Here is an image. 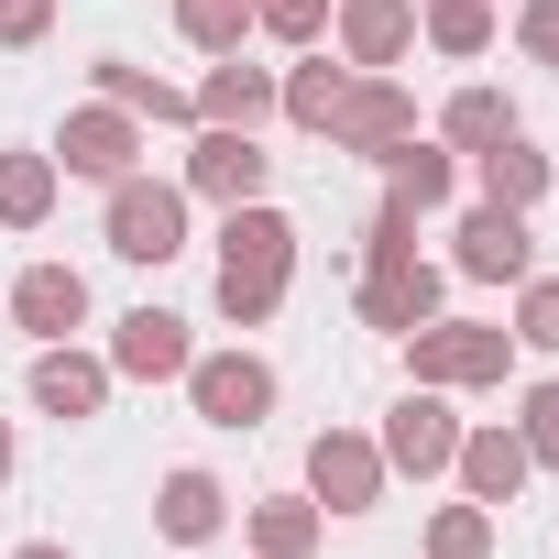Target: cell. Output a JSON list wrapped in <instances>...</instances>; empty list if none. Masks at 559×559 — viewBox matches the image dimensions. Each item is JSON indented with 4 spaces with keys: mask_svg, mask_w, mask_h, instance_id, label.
Listing matches in <instances>:
<instances>
[{
    "mask_svg": "<svg viewBox=\"0 0 559 559\" xmlns=\"http://www.w3.org/2000/svg\"><path fill=\"white\" fill-rule=\"evenodd\" d=\"M406 132H417V99H406V78H362V67H352V88H341V110H330V154H362V165H384Z\"/></svg>",
    "mask_w": 559,
    "mask_h": 559,
    "instance_id": "8992f818",
    "label": "cell"
},
{
    "mask_svg": "<svg viewBox=\"0 0 559 559\" xmlns=\"http://www.w3.org/2000/svg\"><path fill=\"white\" fill-rule=\"evenodd\" d=\"M12 319L34 330V352H45V341H78V330H88V274H78V263H23V274H12Z\"/></svg>",
    "mask_w": 559,
    "mask_h": 559,
    "instance_id": "5bb4252c",
    "label": "cell"
},
{
    "mask_svg": "<svg viewBox=\"0 0 559 559\" xmlns=\"http://www.w3.org/2000/svg\"><path fill=\"white\" fill-rule=\"evenodd\" d=\"M352 308H362V330H384V341H406L417 319H439V263L406 241V252H352Z\"/></svg>",
    "mask_w": 559,
    "mask_h": 559,
    "instance_id": "3957f363",
    "label": "cell"
},
{
    "mask_svg": "<svg viewBox=\"0 0 559 559\" xmlns=\"http://www.w3.org/2000/svg\"><path fill=\"white\" fill-rule=\"evenodd\" d=\"M176 34H187L198 56H241V34H252V0H176Z\"/></svg>",
    "mask_w": 559,
    "mask_h": 559,
    "instance_id": "4316f807",
    "label": "cell"
},
{
    "mask_svg": "<svg viewBox=\"0 0 559 559\" xmlns=\"http://www.w3.org/2000/svg\"><path fill=\"white\" fill-rule=\"evenodd\" d=\"M187 99H198V121H219V132H263V121H274V67L219 56V67H209Z\"/></svg>",
    "mask_w": 559,
    "mask_h": 559,
    "instance_id": "e0dca14e",
    "label": "cell"
},
{
    "mask_svg": "<svg viewBox=\"0 0 559 559\" xmlns=\"http://www.w3.org/2000/svg\"><path fill=\"white\" fill-rule=\"evenodd\" d=\"M143 165V121L121 110V99H88V110H67V132H56V176H88V187H110V176H132Z\"/></svg>",
    "mask_w": 559,
    "mask_h": 559,
    "instance_id": "9c48e42d",
    "label": "cell"
},
{
    "mask_svg": "<svg viewBox=\"0 0 559 559\" xmlns=\"http://www.w3.org/2000/svg\"><path fill=\"white\" fill-rule=\"evenodd\" d=\"M187 198H209V209H241V198H263L274 187V154L252 143V132H219V121H198V143H187V176H176Z\"/></svg>",
    "mask_w": 559,
    "mask_h": 559,
    "instance_id": "30bf717a",
    "label": "cell"
},
{
    "mask_svg": "<svg viewBox=\"0 0 559 559\" xmlns=\"http://www.w3.org/2000/svg\"><path fill=\"white\" fill-rule=\"evenodd\" d=\"M450 472H461V493H472V504H515L537 461H526V439H515V428L493 417V428H461V450H450Z\"/></svg>",
    "mask_w": 559,
    "mask_h": 559,
    "instance_id": "2e32d148",
    "label": "cell"
},
{
    "mask_svg": "<svg viewBox=\"0 0 559 559\" xmlns=\"http://www.w3.org/2000/svg\"><path fill=\"white\" fill-rule=\"evenodd\" d=\"M373 450H384V472H406V483H439V472H450V450H461V417H450V395H439V384H406V395L384 406Z\"/></svg>",
    "mask_w": 559,
    "mask_h": 559,
    "instance_id": "5b68a950",
    "label": "cell"
},
{
    "mask_svg": "<svg viewBox=\"0 0 559 559\" xmlns=\"http://www.w3.org/2000/svg\"><path fill=\"white\" fill-rule=\"evenodd\" d=\"M154 526H165L176 548H209V537L230 526V493H219V472H198V461H187V472H165V483H154Z\"/></svg>",
    "mask_w": 559,
    "mask_h": 559,
    "instance_id": "ac0fdd59",
    "label": "cell"
},
{
    "mask_svg": "<svg viewBox=\"0 0 559 559\" xmlns=\"http://www.w3.org/2000/svg\"><path fill=\"white\" fill-rule=\"evenodd\" d=\"M384 483H395V472H384V450H373L362 428H319V439H308V493H319L330 515H373Z\"/></svg>",
    "mask_w": 559,
    "mask_h": 559,
    "instance_id": "8fae6325",
    "label": "cell"
},
{
    "mask_svg": "<svg viewBox=\"0 0 559 559\" xmlns=\"http://www.w3.org/2000/svg\"><path fill=\"white\" fill-rule=\"evenodd\" d=\"M341 88H352V67L308 45V67H286V78H274V110H286L297 132H330V110H341Z\"/></svg>",
    "mask_w": 559,
    "mask_h": 559,
    "instance_id": "603a6c76",
    "label": "cell"
},
{
    "mask_svg": "<svg viewBox=\"0 0 559 559\" xmlns=\"http://www.w3.org/2000/svg\"><path fill=\"white\" fill-rule=\"evenodd\" d=\"M34 406H45V417H67V428H78V417H99V406H110V352L45 341V352H34Z\"/></svg>",
    "mask_w": 559,
    "mask_h": 559,
    "instance_id": "9a60e30c",
    "label": "cell"
},
{
    "mask_svg": "<svg viewBox=\"0 0 559 559\" xmlns=\"http://www.w3.org/2000/svg\"><path fill=\"white\" fill-rule=\"evenodd\" d=\"M515 352H559V274H526L515 286Z\"/></svg>",
    "mask_w": 559,
    "mask_h": 559,
    "instance_id": "f1b7e54d",
    "label": "cell"
},
{
    "mask_svg": "<svg viewBox=\"0 0 559 559\" xmlns=\"http://www.w3.org/2000/svg\"><path fill=\"white\" fill-rule=\"evenodd\" d=\"M406 362L439 395H493L515 373V330H493V319H417L406 330Z\"/></svg>",
    "mask_w": 559,
    "mask_h": 559,
    "instance_id": "7a4b0ae2",
    "label": "cell"
},
{
    "mask_svg": "<svg viewBox=\"0 0 559 559\" xmlns=\"http://www.w3.org/2000/svg\"><path fill=\"white\" fill-rule=\"evenodd\" d=\"M187 362H198V341L176 308H132L110 330V373H132V384H187Z\"/></svg>",
    "mask_w": 559,
    "mask_h": 559,
    "instance_id": "4fadbf2b",
    "label": "cell"
},
{
    "mask_svg": "<svg viewBox=\"0 0 559 559\" xmlns=\"http://www.w3.org/2000/svg\"><path fill=\"white\" fill-rule=\"evenodd\" d=\"M88 78H99V99H121V110H132V121H154V132H187V121H198V99H187V88H165L154 67H132V56H99Z\"/></svg>",
    "mask_w": 559,
    "mask_h": 559,
    "instance_id": "d6986e66",
    "label": "cell"
},
{
    "mask_svg": "<svg viewBox=\"0 0 559 559\" xmlns=\"http://www.w3.org/2000/svg\"><path fill=\"white\" fill-rule=\"evenodd\" d=\"M56 154H0V230H45L56 219Z\"/></svg>",
    "mask_w": 559,
    "mask_h": 559,
    "instance_id": "cb8c5ba5",
    "label": "cell"
},
{
    "mask_svg": "<svg viewBox=\"0 0 559 559\" xmlns=\"http://www.w3.org/2000/svg\"><path fill=\"white\" fill-rule=\"evenodd\" d=\"M45 34H56V0H0V45H12V56L45 45Z\"/></svg>",
    "mask_w": 559,
    "mask_h": 559,
    "instance_id": "1f68e13d",
    "label": "cell"
},
{
    "mask_svg": "<svg viewBox=\"0 0 559 559\" xmlns=\"http://www.w3.org/2000/svg\"><path fill=\"white\" fill-rule=\"evenodd\" d=\"M330 56L362 78H395L417 56V0H330Z\"/></svg>",
    "mask_w": 559,
    "mask_h": 559,
    "instance_id": "ba28073f",
    "label": "cell"
},
{
    "mask_svg": "<svg viewBox=\"0 0 559 559\" xmlns=\"http://www.w3.org/2000/svg\"><path fill=\"white\" fill-rule=\"evenodd\" d=\"M450 241H461L450 263L472 274V286H526V274H537V241H526V209H493V198H483V209H472V219H461Z\"/></svg>",
    "mask_w": 559,
    "mask_h": 559,
    "instance_id": "7c38bea8",
    "label": "cell"
},
{
    "mask_svg": "<svg viewBox=\"0 0 559 559\" xmlns=\"http://www.w3.org/2000/svg\"><path fill=\"white\" fill-rule=\"evenodd\" d=\"M515 439H526V461H537V472H559V373H548V384H526Z\"/></svg>",
    "mask_w": 559,
    "mask_h": 559,
    "instance_id": "f546056e",
    "label": "cell"
},
{
    "mask_svg": "<svg viewBox=\"0 0 559 559\" xmlns=\"http://www.w3.org/2000/svg\"><path fill=\"white\" fill-rule=\"evenodd\" d=\"M417 45L428 56H483L493 45V0H417Z\"/></svg>",
    "mask_w": 559,
    "mask_h": 559,
    "instance_id": "484cf974",
    "label": "cell"
},
{
    "mask_svg": "<svg viewBox=\"0 0 559 559\" xmlns=\"http://www.w3.org/2000/svg\"><path fill=\"white\" fill-rule=\"evenodd\" d=\"M252 34H274V45H319V34H330V0H252Z\"/></svg>",
    "mask_w": 559,
    "mask_h": 559,
    "instance_id": "4dcf8cb0",
    "label": "cell"
},
{
    "mask_svg": "<svg viewBox=\"0 0 559 559\" xmlns=\"http://www.w3.org/2000/svg\"><path fill=\"white\" fill-rule=\"evenodd\" d=\"M428 559H493V504H472V493L439 504L428 515Z\"/></svg>",
    "mask_w": 559,
    "mask_h": 559,
    "instance_id": "83f0119b",
    "label": "cell"
},
{
    "mask_svg": "<svg viewBox=\"0 0 559 559\" xmlns=\"http://www.w3.org/2000/svg\"><path fill=\"white\" fill-rule=\"evenodd\" d=\"M0 483H12V417H0Z\"/></svg>",
    "mask_w": 559,
    "mask_h": 559,
    "instance_id": "e575fe53",
    "label": "cell"
},
{
    "mask_svg": "<svg viewBox=\"0 0 559 559\" xmlns=\"http://www.w3.org/2000/svg\"><path fill=\"white\" fill-rule=\"evenodd\" d=\"M450 187H461V154H450V143H417V132H406V143L384 154V198H395V209L428 219V209H450Z\"/></svg>",
    "mask_w": 559,
    "mask_h": 559,
    "instance_id": "ffe728a7",
    "label": "cell"
},
{
    "mask_svg": "<svg viewBox=\"0 0 559 559\" xmlns=\"http://www.w3.org/2000/svg\"><path fill=\"white\" fill-rule=\"evenodd\" d=\"M330 537V504L319 493H263L252 504V559H308Z\"/></svg>",
    "mask_w": 559,
    "mask_h": 559,
    "instance_id": "44dd1931",
    "label": "cell"
},
{
    "mask_svg": "<svg viewBox=\"0 0 559 559\" xmlns=\"http://www.w3.org/2000/svg\"><path fill=\"white\" fill-rule=\"evenodd\" d=\"M472 176H483V198H493V209H537V198H548V154H537L526 132L483 143V154H472Z\"/></svg>",
    "mask_w": 559,
    "mask_h": 559,
    "instance_id": "7402d4cb",
    "label": "cell"
},
{
    "mask_svg": "<svg viewBox=\"0 0 559 559\" xmlns=\"http://www.w3.org/2000/svg\"><path fill=\"white\" fill-rule=\"evenodd\" d=\"M187 406L209 428H263L274 417V362L263 352H198L187 362Z\"/></svg>",
    "mask_w": 559,
    "mask_h": 559,
    "instance_id": "52a82bcc",
    "label": "cell"
},
{
    "mask_svg": "<svg viewBox=\"0 0 559 559\" xmlns=\"http://www.w3.org/2000/svg\"><path fill=\"white\" fill-rule=\"evenodd\" d=\"M286 286H297V219L263 209V198H241L219 219V319L230 330H263L274 308H286Z\"/></svg>",
    "mask_w": 559,
    "mask_h": 559,
    "instance_id": "6da1fadb",
    "label": "cell"
},
{
    "mask_svg": "<svg viewBox=\"0 0 559 559\" xmlns=\"http://www.w3.org/2000/svg\"><path fill=\"white\" fill-rule=\"evenodd\" d=\"M515 45H526L537 67H559V0H526V12H515Z\"/></svg>",
    "mask_w": 559,
    "mask_h": 559,
    "instance_id": "d6a6232c",
    "label": "cell"
},
{
    "mask_svg": "<svg viewBox=\"0 0 559 559\" xmlns=\"http://www.w3.org/2000/svg\"><path fill=\"white\" fill-rule=\"evenodd\" d=\"M515 132V99L504 88H450V110H439V143L450 154H483V143H504Z\"/></svg>",
    "mask_w": 559,
    "mask_h": 559,
    "instance_id": "d4e9b609",
    "label": "cell"
},
{
    "mask_svg": "<svg viewBox=\"0 0 559 559\" xmlns=\"http://www.w3.org/2000/svg\"><path fill=\"white\" fill-rule=\"evenodd\" d=\"M110 252L121 263H176L187 252V187L176 176H110Z\"/></svg>",
    "mask_w": 559,
    "mask_h": 559,
    "instance_id": "277c9868",
    "label": "cell"
},
{
    "mask_svg": "<svg viewBox=\"0 0 559 559\" xmlns=\"http://www.w3.org/2000/svg\"><path fill=\"white\" fill-rule=\"evenodd\" d=\"M12 559H78V548H56V537H23V548H12Z\"/></svg>",
    "mask_w": 559,
    "mask_h": 559,
    "instance_id": "836d02e7",
    "label": "cell"
}]
</instances>
